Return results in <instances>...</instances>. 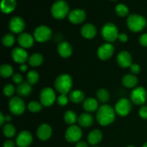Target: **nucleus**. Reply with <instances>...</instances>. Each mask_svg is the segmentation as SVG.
Returning a JSON list of instances; mask_svg holds the SVG:
<instances>
[{
    "mask_svg": "<svg viewBox=\"0 0 147 147\" xmlns=\"http://www.w3.org/2000/svg\"><path fill=\"white\" fill-rule=\"evenodd\" d=\"M93 117L88 113H83L78 118V122L82 127H90L93 123Z\"/></svg>",
    "mask_w": 147,
    "mask_h": 147,
    "instance_id": "23",
    "label": "nucleus"
},
{
    "mask_svg": "<svg viewBox=\"0 0 147 147\" xmlns=\"http://www.w3.org/2000/svg\"><path fill=\"white\" fill-rule=\"evenodd\" d=\"M11 120V116L10 115H7L5 116V121H10Z\"/></svg>",
    "mask_w": 147,
    "mask_h": 147,
    "instance_id": "49",
    "label": "nucleus"
},
{
    "mask_svg": "<svg viewBox=\"0 0 147 147\" xmlns=\"http://www.w3.org/2000/svg\"><path fill=\"white\" fill-rule=\"evenodd\" d=\"M69 99L74 103H80L85 100V93L80 90H74L69 94Z\"/></svg>",
    "mask_w": 147,
    "mask_h": 147,
    "instance_id": "28",
    "label": "nucleus"
},
{
    "mask_svg": "<svg viewBox=\"0 0 147 147\" xmlns=\"http://www.w3.org/2000/svg\"><path fill=\"white\" fill-rule=\"evenodd\" d=\"M86 18V14L84 10L76 9L70 11L68 14V20L72 24H78L83 22Z\"/></svg>",
    "mask_w": 147,
    "mask_h": 147,
    "instance_id": "16",
    "label": "nucleus"
},
{
    "mask_svg": "<svg viewBox=\"0 0 147 147\" xmlns=\"http://www.w3.org/2000/svg\"><path fill=\"white\" fill-rule=\"evenodd\" d=\"M126 147H136V146H131V145H130V146H126Z\"/></svg>",
    "mask_w": 147,
    "mask_h": 147,
    "instance_id": "51",
    "label": "nucleus"
},
{
    "mask_svg": "<svg viewBox=\"0 0 147 147\" xmlns=\"http://www.w3.org/2000/svg\"><path fill=\"white\" fill-rule=\"evenodd\" d=\"M76 147H88V145L85 142H78L76 143Z\"/></svg>",
    "mask_w": 147,
    "mask_h": 147,
    "instance_id": "46",
    "label": "nucleus"
},
{
    "mask_svg": "<svg viewBox=\"0 0 147 147\" xmlns=\"http://www.w3.org/2000/svg\"><path fill=\"white\" fill-rule=\"evenodd\" d=\"M39 78H40V76H39V73L36 70H30L27 75V82L31 86L37 83L38 82Z\"/></svg>",
    "mask_w": 147,
    "mask_h": 147,
    "instance_id": "35",
    "label": "nucleus"
},
{
    "mask_svg": "<svg viewBox=\"0 0 147 147\" xmlns=\"http://www.w3.org/2000/svg\"><path fill=\"white\" fill-rule=\"evenodd\" d=\"M40 100L42 105L46 107L53 105L56 100V95L51 88H45L41 90L40 94Z\"/></svg>",
    "mask_w": 147,
    "mask_h": 147,
    "instance_id": "9",
    "label": "nucleus"
},
{
    "mask_svg": "<svg viewBox=\"0 0 147 147\" xmlns=\"http://www.w3.org/2000/svg\"><path fill=\"white\" fill-rule=\"evenodd\" d=\"M111 1H117V0H111Z\"/></svg>",
    "mask_w": 147,
    "mask_h": 147,
    "instance_id": "52",
    "label": "nucleus"
},
{
    "mask_svg": "<svg viewBox=\"0 0 147 147\" xmlns=\"http://www.w3.org/2000/svg\"><path fill=\"white\" fill-rule=\"evenodd\" d=\"M5 121V117H4V115H3L2 112H1V113H0V125H1V126H3Z\"/></svg>",
    "mask_w": 147,
    "mask_h": 147,
    "instance_id": "47",
    "label": "nucleus"
},
{
    "mask_svg": "<svg viewBox=\"0 0 147 147\" xmlns=\"http://www.w3.org/2000/svg\"><path fill=\"white\" fill-rule=\"evenodd\" d=\"M17 41L20 45L23 48H30L34 45V38L29 33L22 32L18 36Z\"/></svg>",
    "mask_w": 147,
    "mask_h": 147,
    "instance_id": "19",
    "label": "nucleus"
},
{
    "mask_svg": "<svg viewBox=\"0 0 147 147\" xmlns=\"http://www.w3.org/2000/svg\"><path fill=\"white\" fill-rule=\"evenodd\" d=\"M130 70L133 73V75H137L140 73L141 67L139 66V65L134 63V64H132L130 66Z\"/></svg>",
    "mask_w": 147,
    "mask_h": 147,
    "instance_id": "41",
    "label": "nucleus"
},
{
    "mask_svg": "<svg viewBox=\"0 0 147 147\" xmlns=\"http://www.w3.org/2000/svg\"><path fill=\"white\" fill-rule=\"evenodd\" d=\"M56 91L60 94H67L73 87V78L67 73H63L56 78L54 83Z\"/></svg>",
    "mask_w": 147,
    "mask_h": 147,
    "instance_id": "2",
    "label": "nucleus"
},
{
    "mask_svg": "<svg viewBox=\"0 0 147 147\" xmlns=\"http://www.w3.org/2000/svg\"><path fill=\"white\" fill-rule=\"evenodd\" d=\"M96 97L98 100L101 103H106L109 101L110 98V95L107 90L104 88H100L96 93Z\"/></svg>",
    "mask_w": 147,
    "mask_h": 147,
    "instance_id": "33",
    "label": "nucleus"
},
{
    "mask_svg": "<svg viewBox=\"0 0 147 147\" xmlns=\"http://www.w3.org/2000/svg\"><path fill=\"white\" fill-rule=\"evenodd\" d=\"M32 135L28 131H22L16 139V144L18 147H29L32 142Z\"/></svg>",
    "mask_w": 147,
    "mask_h": 147,
    "instance_id": "14",
    "label": "nucleus"
},
{
    "mask_svg": "<svg viewBox=\"0 0 147 147\" xmlns=\"http://www.w3.org/2000/svg\"><path fill=\"white\" fill-rule=\"evenodd\" d=\"M57 53L60 57L67 58L73 54V47L67 42H62L57 46Z\"/></svg>",
    "mask_w": 147,
    "mask_h": 147,
    "instance_id": "20",
    "label": "nucleus"
},
{
    "mask_svg": "<svg viewBox=\"0 0 147 147\" xmlns=\"http://www.w3.org/2000/svg\"><path fill=\"white\" fill-rule=\"evenodd\" d=\"M68 98L66 96V94H60V96L57 97V101L59 106H65L68 103Z\"/></svg>",
    "mask_w": 147,
    "mask_h": 147,
    "instance_id": "39",
    "label": "nucleus"
},
{
    "mask_svg": "<svg viewBox=\"0 0 147 147\" xmlns=\"http://www.w3.org/2000/svg\"><path fill=\"white\" fill-rule=\"evenodd\" d=\"M139 43L144 47H147V33L144 34L139 37Z\"/></svg>",
    "mask_w": 147,
    "mask_h": 147,
    "instance_id": "43",
    "label": "nucleus"
},
{
    "mask_svg": "<svg viewBox=\"0 0 147 147\" xmlns=\"http://www.w3.org/2000/svg\"><path fill=\"white\" fill-rule=\"evenodd\" d=\"M146 20L145 17L137 14H130L126 20L128 28L134 32L142 31L146 27Z\"/></svg>",
    "mask_w": 147,
    "mask_h": 147,
    "instance_id": "3",
    "label": "nucleus"
},
{
    "mask_svg": "<svg viewBox=\"0 0 147 147\" xmlns=\"http://www.w3.org/2000/svg\"><path fill=\"white\" fill-rule=\"evenodd\" d=\"M3 93H4V96H7V97H11L15 93V88L11 84H9V83L6 84L3 88Z\"/></svg>",
    "mask_w": 147,
    "mask_h": 147,
    "instance_id": "38",
    "label": "nucleus"
},
{
    "mask_svg": "<svg viewBox=\"0 0 147 147\" xmlns=\"http://www.w3.org/2000/svg\"><path fill=\"white\" fill-rule=\"evenodd\" d=\"M1 41H2V44L4 47H10L14 44L15 38H14V36L12 34L7 33V34H4V37H2Z\"/></svg>",
    "mask_w": 147,
    "mask_h": 147,
    "instance_id": "34",
    "label": "nucleus"
},
{
    "mask_svg": "<svg viewBox=\"0 0 147 147\" xmlns=\"http://www.w3.org/2000/svg\"><path fill=\"white\" fill-rule=\"evenodd\" d=\"M103 138V134L99 129H94L89 133L88 142L91 145H96L100 143Z\"/></svg>",
    "mask_w": 147,
    "mask_h": 147,
    "instance_id": "24",
    "label": "nucleus"
},
{
    "mask_svg": "<svg viewBox=\"0 0 147 147\" xmlns=\"http://www.w3.org/2000/svg\"><path fill=\"white\" fill-rule=\"evenodd\" d=\"M139 113L142 119H147V106H142L139 109Z\"/></svg>",
    "mask_w": 147,
    "mask_h": 147,
    "instance_id": "42",
    "label": "nucleus"
},
{
    "mask_svg": "<svg viewBox=\"0 0 147 147\" xmlns=\"http://www.w3.org/2000/svg\"><path fill=\"white\" fill-rule=\"evenodd\" d=\"M33 37L38 42H45L49 41L52 37V30L46 25L38 26L34 30Z\"/></svg>",
    "mask_w": 147,
    "mask_h": 147,
    "instance_id": "6",
    "label": "nucleus"
},
{
    "mask_svg": "<svg viewBox=\"0 0 147 147\" xmlns=\"http://www.w3.org/2000/svg\"><path fill=\"white\" fill-rule=\"evenodd\" d=\"M44 61L42 55L40 53H34L32 54L28 59V63L32 67H38L41 65Z\"/></svg>",
    "mask_w": 147,
    "mask_h": 147,
    "instance_id": "29",
    "label": "nucleus"
},
{
    "mask_svg": "<svg viewBox=\"0 0 147 147\" xmlns=\"http://www.w3.org/2000/svg\"><path fill=\"white\" fill-rule=\"evenodd\" d=\"M115 10H116V14H117L119 17H126L129 13V8H128L125 4H118V5L116 7Z\"/></svg>",
    "mask_w": 147,
    "mask_h": 147,
    "instance_id": "36",
    "label": "nucleus"
},
{
    "mask_svg": "<svg viewBox=\"0 0 147 147\" xmlns=\"http://www.w3.org/2000/svg\"><path fill=\"white\" fill-rule=\"evenodd\" d=\"M115 110L111 106L107 104L102 105L98 109L96 119L98 123L101 126H106L111 124L115 120L116 114Z\"/></svg>",
    "mask_w": 147,
    "mask_h": 147,
    "instance_id": "1",
    "label": "nucleus"
},
{
    "mask_svg": "<svg viewBox=\"0 0 147 147\" xmlns=\"http://www.w3.org/2000/svg\"><path fill=\"white\" fill-rule=\"evenodd\" d=\"M122 83L125 87L128 88H132L136 87L138 84V78L135 75L127 74L122 78Z\"/></svg>",
    "mask_w": 147,
    "mask_h": 147,
    "instance_id": "26",
    "label": "nucleus"
},
{
    "mask_svg": "<svg viewBox=\"0 0 147 147\" xmlns=\"http://www.w3.org/2000/svg\"><path fill=\"white\" fill-rule=\"evenodd\" d=\"M14 73L13 67L8 64H3L0 66V76L2 78H7L12 76Z\"/></svg>",
    "mask_w": 147,
    "mask_h": 147,
    "instance_id": "30",
    "label": "nucleus"
},
{
    "mask_svg": "<svg viewBox=\"0 0 147 147\" xmlns=\"http://www.w3.org/2000/svg\"><path fill=\"white\" fill-rule=\"evenodd\" d=\"M114 53V47L111 43H104L98 47L97 55L102 60H107L113 56Z\"/></svg>",
    "mask_w": 147,
    "mask_h": 147,
    "instance_id": "13",
    "label": "nucleus"
},
{
    "mask_svg": "<svg viewBox=\"0 0 147 147\" xmlns=\"http://www.w3.org/2000/svg\"><path fill=\"white\" fill-rule=\"evenodd\" d=\"M131 101L126 98H121L116 103L115 111L120 116H126L131 111Z\"/></svg>",
    "mask_w": 147,
    "mask_h": 147,
    "instance_id": "11",
    "label": "nucleus"
},
{
    "mask_svg": "<svg viewBox=\"0 0 147 147\" xmlns=\"http://www.w3.org/2000/svg\"><path fill=\"white\" fill-rule=\"evenodd\" d=\"M147 98V92L143 87H137L134 89L130 94L131 101L135 105H143Z\"/></svg>",
    "mask_w": 147,
    "mask_h": 147,
    "instance_id": "10",
    "label": "nucleus"
},
{
    "mask_svg": "<svg viewBox=\"0 0 147 147\" xmlns=\"http://www.w3.org/2000/svg\"><path fill=\"white\" fill-rule=\"evenodd\" d=\"M132 56L130 53L126 50L120 52L117 56V63L119 66L121 67L126 68V67H130L132 63Z\"/></svg>",
    "mask_w": 147,
    "mask_h": 147,
    "instance_id": "17",
    "label": "nucleus"
},
{
    "mask_svg": "<svg viewBox=\"0 0 147 147\" xmlns=\"http://www.w3.org/2000/svg\"><path fill=\"white\" fill-rule=\"evenodd\" d=\"M81 34L83 37L86 39H92L97 34L96 27L92 24H84L81 28Z\"/></svg>",
    "mask_w": 147,
    "mask_h": 147,
    "instance_id": "21",
    "label": "nucleus"
},
{
    "mask_svg": "<svg viewBox=\"0 0 147 147\" xmlns=\"http://www.w3.org/2000/svg\"><path fill=\"white\" fill-rule=\"evenodd\" d=\"M9 28L10 31L14 34H21L25 28V22L22 17H13L9 22Z\"/></svg>",
    "mask_w": 147,
    "mask_h": 147,
    "instance_id": "12",
    "label": "nucleus"
},
{
    "mask_svg": "<svg viewBox=\"0 0 147 147\" xmlns=\"http://www.w3.org/2000/svg\"><path fill=\"white\" fill-rule=\"evenodd\" d=\"M53 129L47 123H43L38 127L37 130V136L41 141H47L51 137Z\"/></svg>",
    "mask_w": 147,
    "mask_h": 147,
    "instance_id": "18",
    "label": "nucleus"
},
{
    "mask_svg": "<svg viewBox=\"0 0 147 147\" xmlns=\"http://www.w3.org/2000/svg\"><path fill=\"white\" fill-rule=\"evenodd\" d=\"M20 70L22 72H25L27 70V66L25 64H22L20 67Z\"/></svg>",
    "mask_w": 147,
    "mask_h": 147,
    "instance_id": "48",
    "label": "nucleus"
},
{
    "mask_svg": "<svg viewBox=\"0 0 147 147\" xmlns=\"http://www.w3.org/2000/svg\"><path fill=\"white\" fill-rule=\"evenodd\" d=\"M119 30L117 27L112 22H107L102 27L101 35L103 40L109 43L113 42L118 40Z\"/></svg>",
    "mask_w": 147,
    "mask_h": 147,
    "instance_id": "5",
    "label": "nucleus"
},
{
    "mask_svg": "<svg viewBox=\"0 0 147 147\" xmlns=\"http://www.w3.org/2000/svg\"><path fill=\"white\" fill-rule=\"evenodd\" d=\"M12 80L14 81V83L16 84H21L23 81V77L21 74L20 73H15L12 76Z\"/></svg>",
    "mask_w": 147,
    "mask_h": 147,
    "instance_id": "40",
    "label": "nucleus"
},
{
    "mask_svg": "<svg viewBox=\"0 0 147 147\" xmlns=\"http://www.w3.org/2000/svg\"><path fill=\"white\" fill-rule=\"evenodd\" d=\"M83 135L81 129L76 125L69 126L65 133V138L69 143H77L80 142Z\"/></svg>",
    "mask_w": 147,
    "mask_h": 147,
    "instance_id": "8",
    "label": "nucleus"
},
{
    "mask_svg": "<svg viewBox=\"0 0 147 147\" xmlns=\"http://www.w3.org/2000/svg\"><path fill=\"white\" fill-rule=\"evenodd\" d=\"M17 1L16 0H1V9L4 14H9L12 12L16 8Z\"/></svg>",
    "mask_w": 147,
    "mask_h": 147,
    "instance_id": "25",
    "label": "nucleus"
},
{
    "mask_svg": "<svg viewBox=\"0 0 147 147\" xmlns=\"http://www.w3.org/2000/svg\"><path fill=\"white\" fill-rule=\"evenodd\" d=\"M29 111L32 113H37L42 110V103L37 101H31L27 106Z\"/></svg>",
    "mask_w": 147,
    "mask_h": 147,
    "instance_id": "37",
    "label": "nucleus"
},
{
    "mask_svg": "<svg viewBox=\"0 0 147 147\" xmlns=\"http://www.w3.org/2000/svg\"><path fill=\"white\" fill-rule=\"evenodd\" d=\"M64 120L66 123L68 125H74L76 121L78 120L77 115L73 111H67L64 114Z\"/></svg>",
    "mask_w": 147,
    "mask_h": 147,
    "instance_id": "32",
    "label": "nucleus"
},
{
    "mask_svg": "<svg viewBox=\"0 0 147 147\" xmlns=\"http://www.w3.org/2000/svg\"><path fill=\"white\" fill-rule=\"evenodd\" d=\"M128 35L126 34V33H120L119 34V37H118V40H119L121 42H126L128 41Z\"/></svg>",
    "mask_w": 147,
    "mask_h": 147,
    "instance_id": "44",
    "label": "nucleus"
},
{
    "mask_svg": "<svg viewBox=\"0 0 147 147\" xmlns=\"http://www.w3.org/2000/svg\"><path fill=\"white\" fill-rule=\"evenodd\" d=\"M2 131L4 136L7 138H12L16 134L15 127L14 126V125L11 124V123H7V124L4 125Z\"/></svg>",
    "mask_w": 147,
    "mask_h": 147,
    "instance_id": "31",
    "label": "nucleus"
},
{
    "mask_svg": "<svg viewBox=\"0 0 147 147\" xmlns=\"http://www.w3.org/2000/svg\"><path fill=\"white\" fill-rule=\"evenodd\" d=\"M11 55L14 62L20 64H24L28 60V53L23 47H15L12 50Z\"/></svg>",
    "mask_w": 147,
    "mask_h": 147,
    "instance_id": "15",
    "label": "nucleus"
},
{
    "mask_svg": "<svg viewBox=\"0 0 147 147\" xmlns=\"http://www.w3.org/2000/svg\"><path fill=\"white\" fill-rule=\"evenodd\" d=\"M9 109L10 112L15 116H20L25 110V104L20 97H12L9 102Z\"/></svg>",
    "mask_w": 147,
    "mask_h": 147,
    "instance_id": "7",
    "label": "nucleus"
},
{
    "mask_svg": "<svg viewBox=\"0 0 147 147\" xmlns=\"http://www.w3.org/2000/svg\"><path fill=\"white\" fill-rule=\"evenodd\" d=\"M83 107L85 111L88 112H93L96 111L98 107V103L97 100L93 98H88L85 99L83 103Z\"/></svg>",
    "mask_w": 147,
    "mask_h": 147,
    "instance_id": "27",
    "label": "nucleus"
},
{
    "mask_svg": "<svg viewBox=\"0 0 147 147\" xmlns=\"http://www.w3.org/2000/svg\"><path fill=\"white\" fill-rule=\"evenodd\" d=\"M16 144L12 140H7L4 142L3 147H15Z\"/></svg>",
    "mask_w": 147,
    "mask_h": 147,
    "instance_id": "45",
    "label": "nucleus"
},
{
    "mask_svg": "<svg viewBox=\"0 0 147 147\" xmlns=\"http://www.w3.org/2000/svg\"><path fill=\"white\" fill-rule=\"evenodd\" d=\"M142 147H147V142H146V143H145L144 144V146H142Z\"/></svg>",
    "mask_w": 147,
    "mask_h": 147,
    "instance_id": "50",
    "label": "nucleus"
},
{
    "mask_svg": "<svg viewBox=\"0 0 147 147\" xmlns=\"http://www.w3.org/2000/svg\"><path fill=\"white\" fill-rule=\"evenodd\" d=\"M93 147H98V146H93Z\"/></svg>",
    "mask_w": 147,
    "mask_h": 147,
    "instance_id": "53",
    "label": "nucleus"
},
{
    "mask_svg": "<svg viewBox=\"0 0 147 147\" xmlns=\"http://www.w3.org/2000/svg\"><path fill=\"white\" fill-rule=\"evenodd\" d=\"M69 5L64 0H57L53 4L51 14L57 20H63L69 14Z\"/></svg>",
    "mask_w": 147,
    "mask_h": 147,
    "instance_id": "4",
    "label": "nucleus"
},
{
    "mask_svg": "<svg viewBox=\"0 0 147 147\" xmlns=\"http://www.w3.org/2000/svg\"><path fill=\"white\" fill-rule=\"evenodd\" d=\"M16 90H17V94L20 96L27 97L31 94L32 91V88L28 82L24 81L21 84L18 85Z\"/></svg>",
    "mask_w": 147,
    "mask_h": 147,
    "instance_id": "22",
    "label": "nucleus"
}]
</instances>
